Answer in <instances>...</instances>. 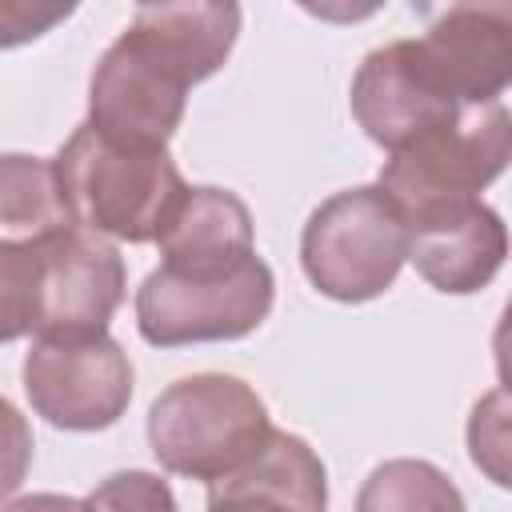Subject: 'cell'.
Returning <instances> with one entry per match:
<instances>
[{"instance_id":"6da1fadb","label":"cell","mask_w":512,"mask_h":512,"mask_svg":"<svg viewBox=\"0 0 512 512\" xmlns=\"http://www.w3.org/2000/svg\"><path fill=\"white\" fill-rule=\"evenodd\" d=\"M240 36L228 0L140 4L88 80V128L124 148H168L188 88L224 68Z\"/></svg>"},{"instance_id":"7a4b0ae2","label":"cell","mask_w":512,"mask_h":512,"mask_svg":"<svg viewBox=\"0 0 512 512\" xmlns=\"http://www.w3.org/2000/svg\"><path fill=\"white\" fill-rule=\"evenodd\" d=\"M52 168L72 220L104 240H156L188 192L168 148H124L88 124L72 128Z\"/></svg>"},{"instance_id":"3957f363","label":"cell","mask_w":512,"mask_h":512,"mask_svg":"<svg viewBox=\"0 0 512 512\" xmlns=\"http://www.w3.org/2000/svg\"><path fill=\"white\" fill-rule=\"evenodd\" d=\"M272 420L252 384L228 372H196L168 384L148 408V448L164 472L216 484L268 440Z\"/></svg>"},{"instance_id":"277c9868","label":"cell","mask_w":512,"mask_h":512,"mask_svg":"<svg viewBox=\"0 0 512 512\" xmlns=\"http://www.w3.org/2000/svg\"><path fill=\"white\" fill-rule=\"evenodd\" d=\"M408 260V228L396 204L376 188H344L312 208L300 232V268L308 284L340 304L384 296Z\"/></svg>"},{"instance_id":"5b68a950","label":"cell","mask_w":512,"mask_h":512,"mask_svg":"<svg viewBox=\"0 0 512 512\" xmlns=\"http://www.w3.org/2000/svg\"><path fill=\"white\" fill-rule=\"evenodd\" d=\"M276 300V276L260 256L220 272L152 268L136 288V328L152 348L240 340L256 332Z\"/></svg>"},{"instance_id":"8992f818","label":"cell","mask_w":512,"mask_h":512,"mask_svg":"<svg viewBox=\"0 0 512 512\" xmlns=\"http://www.w3.org/2000/svg\"><path fill=\"white\" fill-rule=\"evenodd\" d=\"M512 156V116L504 104L468 108L456 124L436 128L400 152H388L376 188L408 220L448 200L480 196Z\"/></svg>"},{"instance_id":"52a82bcc","label":"cell","mask_w":512,"mask_h":512,"mask_svg":"<svg viewBox=\"0 0 512 512\" xmlns=\"http://www.w3.org/2000/svg\"><path fill=\"white\" fill-rule=\"evenodd\" d=\"M20 376L32 412L64 432L112 428L132 404V360L108 332L88 340H32Z\"/></svg>"},{"instance_id":"ba28073f","label":"cell","mask_w":512,"mask_h":512,"mask_svg":"<svg viewBox=\"0 0 512 512\" xmlns=\"http://www.w3.org/2000/svg\"><path fill=\"white\" fill-rule=\"evenodd\" d=\"M128 288L124 256L112 240L72 228L44 244L36 288V340L104 336Z\"/></svg>"},{"instance_id":"9c48e42d","label":"cell","mask_w":512,"mask_h":512,"mask_svg":"<svg viewBox=\"0 0 512 512\" xmlns=\"http://www.w3.org/2000/svg\"><path fill=\"white\" fill-rule=\"evenodd\" d=\"M424 76L460 108L500 104L512 80V8L504 0L440 8L412 40Z\"/></svg>"},{"instance_id":"30bf717a","label":"cell","mask_w":512,"mask_h":512,"mask_svg":"<svg viewBox=\"0 0 512 512\" xmlns=\"http://www.w3.org/2000/svg\"><path fill=\"white\" fill-rule=\"evenodd\" d=\"M348 108L364 136L388 152H400L404 144L448 128L468 112L424 76L412 56V40L380 44L360 60L348 88Z\"/></svg>"},{"instance_id":"8fae6325","label":"cell","mask_w":512,"mask_h":512,"mask_svg":"<svg viewBox=\"0 0 512 512\" xmlns=\"http://www.w3.org/2000/svg\"><path fill=\"white\" fill-rule=\"evenodd\" d=\"M408 260L444 296H472L496 280L508 256V228L480 196L448 200L404 220Z\"/></svg>"},{"instance_id":"7c38bea8","label":"cell","mask_w":512,"mask_h":512,"mask_svg":"<svg viewBox=\"0 0 512 512\" xmlns=\"http://www.w3.org/2000/svg\"><path fill=\"white\" fill-rule=\"evenodd\" d=\"M328 508V472L324 460L308 448L304 436L272 428L224 480L208 484V512H324Z\"/></svg>"},{"instance_id":"4fadbf2b","label":"cell","mask_w":512,"mask_h":512,"mask_svg":"<svg viewBox=\"0 0 512 512\" xmlns=\"http://www.w3.org/2000/svg\"><path fill=\"white\" fill-rule=\"evenodd\" d=\"M160 264L176 272H220L256 256V228L248 204L216 184L188 188L156 236Z\"/></svg>"},{"instance_id":"5bb4252c","label":"cell","mask_w":512,"mask_h":512,"mask_svg":"<svg viewBox=\"0 0 512 512\" xmlns=\"http://www.w3.org/2000/svg\"><path fill=\"white\" fill-rule=\"evenodd\" d=\"M80 228L60 196L52 160L0 152V248H40Z\"/></svg>"},{"instance_id":"9a60e30c","label":"cell","mask_w":512,"mask_h":512,"mask_svg":"<svg viewBox=\"0 0 512 512\" xmlns=\"http://www.w3.org/2000/svg\"><path fill=\"white\" fill-rule=\"evenodd\" d=\"M356 512H468L444 468L416 456L384 460L356 492Z\"/></svg>"},{"instance_id":"2e32d148","label":"cell","mask_w":512,"mask_h":512,"mask_svg":"<svg viewBox=\"0 0 512 512\" xmlns=\"http://www.w3.org/2000/svg\"><path fill=\"white\" fill-rule=\"evenodd\" d=\"M52 244V240H48ZM40 248H0V344L36 332Z\"/></svg>"},{"instance_id":"e0dca14e","label":"cell","mask_w":512,"mask_h":512,"mask_svg":"<svg viewBox=\"0 0 512 512\" xmlns=\"http://www.w3.org/2000/svg\"><path fill=\"white\" fill-rule=\"evenodd\" d=\"M84 512H180L172 488L164 476L128 468L112 472L84 496Z\"/></svg>"},{"instance_id":"ac0fdd59","label":"cell","mask_w":512,"mask_h":512,"mask_svg":"<svg viewBox=\"0 0 512 512\" xmlns=\"http://www.w3.org/2000/svg\"><path fill=\"white\" fill-rule=\"evenodd\" d=\"M468 448L476 468H484L492 476V484H508V468H504V452H508V396L504 388L488 392L468 420Z\"/></svg>"},{"instance_id":"d6986e66","label":"cell","mask_w":512,"mask_h":512,"mask_svg":"<svg viewBox=\"0 0 512 512\" xmlns=\"http://www.w3.org/2000/svg\"><path fill=\"white\" fill-rule=\"evenodd\" d=\"M76 8L72 4H44V0H0V48H20L64 24Z\"/></svg>"},{"instance_id":"ffe728a7","label":"cell","mask_w":512,"mask_h":512,"mask_svg":"<svg viewBox=\"0 0 512 512\" xmlns=\"http://www.w3.org/2000/svg\"><path fill=\"white\" fill-rule=\"evenodd\" d=\"M32 468V428L12 400L0 396V500H8Z\"/></svg>"},{"instance_id":"44dd1931","label":"cell","mask_w":512,"mask_h":512,"mask_svg":"<svg viewBox=\"0 0 512 512\" xmlns=\"http://www.w3.org/2000/svg\"><path fill=\"white\" fill-rule=\"evenodd\" d=\"M4 512H84V500L60 496V492H32V496L12 500Z\"/></svg>"}]
</instances>
